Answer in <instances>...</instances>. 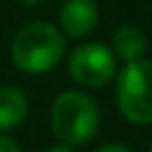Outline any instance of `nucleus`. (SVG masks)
Returning a JSON list of instances; mask_svg holds the SVG:
<instances>
[{
    "mask_svg": "<svg viewBox=\"0 0 152 152\" xmlns=\"http://www.w3.org/2000/svg\"><path fill=\"white\" fill-rule=\"evenodd\" d=\"M65 54V38L61 29L49 23H29L16 34L11 43V58L18 69L27 74H45Z\"/></svg>",
    "mask_w": 152,
    "mask_h": 152,
    "instance_id": "nucleus-1",
    "label": "nucleus"
},
{
    "mask_svg": "<svg viewBox=\"0 0 152 152\" xmlns=\"http://www.w3.org/2000/svg\"><path fill=\"white\" fill-rule=\"evenodd\" d=\"M52 128L63 145L87 143L99 130V107L83 92L67 90L52 105Z\"/></svg>",
    "mask_w": 152,
    "mask_h": 152,
    "instance_id": "nucleus-2",
    "label": "nucleus"
},
{
    "mask_svg": "<svg viewBox=\"0 0 152 152\" xmlns=\"http://www.w3.org/2000/svg\"><path fill=\"white\" fill-rule=\"evenodd\" d=\"M116 103L128 121L152 123V61L125 63L116 78Z\"/></svg>",
    "mask_w": 152,
    "mask_h": 152,
    "instance_id": "nucleus-3",
    "label": "nucleus"
},
{
    "mask_svg": "<svg viewBox=\"0 0 152 152\" xmlns=\"http://www.w3.org/2000/svg\"><path fill=\"white\" fill-rule=\"evenodd\" d=\"M69 74L78 85L101 87L116 74V56L101 43H83L69 56Z\"/></svg>",
    "mask_w": 152,
    "mask_h": 152,
    "instance_id": "nucleus-4",
    "label": "nucleus"
},
{
    "mask_svg": "<svg viewBox=\"0 0 152 152\" xmlns=\"http://www.w3.org/2000/svg\"><path fill=\"white\" fill-rule=\"evenodd\" d=\"M58 23L69 38H83L99 25V7L94 0H65L58 14Z\"/></svg>",
    "mask_w": 152,
    "mask_h": 152,
    "instance_id": "nucleus-5",
    "label": "nucleus"
},
{
    "mask_svg": "<svg viewBox=\"0 0 152 152\" xmlns=\"http://www.w3.org/2000/svg\"><path fill=\"white\" fill-rule=\"evenodd\" d=\"M29 112L27 96L18 87L5 85L0 87V132H9L25 123Z\"/></svg>",
    "mask_w": 152,
    "mask_h": 152,
    "instance_id": "nucleus-6",
    "label": "nucleus"
},
{
    "mask_svg": "<svg viewBox=\"0 0 152 152\" xmlns=\"http://www.w3.org/2000/svg\"><path fill=\"white\" fill-rule=\"evenodd\" d=\"M112 47H114L112 49L114 56L123 58L125 63H132V61H139V58L145 54L148 40H145V34L139 27H134V25H123V27L116 29V34H114Z\"/></svg>",
    "mask_w": 152,
    "mask_h": 152,
    "instance_id": "nucleus-7",
    "label": "nucleus"
},
{
    "mask_svg": "<svg viewBox=\"0 0 152 152\" xmlns=\"http://www.w3.org/2000/svg\"><path fill=\"white\" fill-rule=\"evenodd\" d=\"M0 152H20V148L16 145V141H11L9 137L0 134Z\"/></svg>",
    "mask_w": 152,
    "mask_h": 152,
    "instance_id": "nucleus-8",
    "label": "nucleus"
},
{
    "mask_svg": "<svg viewBox=\"0 0 152 152\" xmlns=\"http://www.w3.org/2000/svg\"><path fill=\"white\" fill-rule=\"evenodd\" d=\"M94 152H132L128 145H121V143H107V145H101Z\"/></svg>",
    "mask_w": 152,
    "mask_h": 152,
    "instance_id": "nucleus-9",
    "label": "nucleus"
},
{
    "mask_svg": "<svg viewBox=\"0 0 152 152\" xmlns=\"http://www.w3.org/2000/svg\"><path fill=\"white\" fill-rule=\"evenodd\" d=\"M47 152H74L69 145H56V148H52V150H47Z\"/></svg>",
    "mask_w": 152,
    "mask_h": 152,
    "instance_id": "nucleus-10",
    "label": "nucleus"
},
{
    "mask_svg": "<svg viewBox=\"0 0 152 152\" xmlns=\"http://www.w3.org/2000/svg\"><path fill=\"white\" fill-rule=\"evenodd\" d=\"M20 5H25V7H36V5H40L43 0H18Z\"/></svg>",
    "mask_w": 152,
    "mask_h": 152,
    "instance_id": "nucleus-11",
    "label": "nucleus"
},
{
    "mask_svg": "<svg viewBox=\"0 0 152 152\" xmlns=\"http://www.w3.org/2000/svg\"><path fill=\"white\" fill-rule=\"evenodd\" d=\"M150 152H152V148H150Z\"/></svg>",
    "mask_w": 152,
    "mask_h": 152,
    "instance_id": "nucleus-12",
    "label": "nucleus"
}]
</instances>
